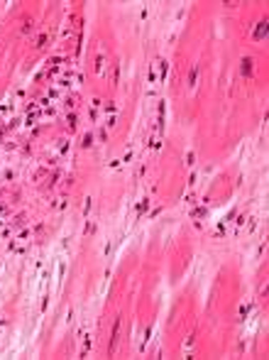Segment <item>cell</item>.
Instances as JSON below:
<instances>
[{"instance_id":"obj_1","label":"cell","mask_w":269,"mask_h":360,"mask_svg":"<svg viewBox=\"0 0 269 360\" xmlns=\"http://www.w3.org/2000/svg\"><path fill=\"white\" fill-rule=\"evenodd\" d=\"M264 34H267V22H259V27H257V32H255V39H262Z\"/></svg>"},{"instance_id":"obj_2","label":"cell","mask_w":269,"mask_h":360,"mask_svg":"<svg viewBox=\"0 0 269 360\" xmlns=\"http://www.w3.org/2000/svg\"><path fill=\"white\" fill-rule=\"evenodd\" d=\"M242 64H245V66H242V71H245V74H249V64H252V61H249V59H245Z\"/></svg>"}]
</instances>
